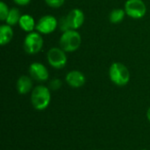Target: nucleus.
I'll list each match as a JSON object with an SVG mask.
<instances>
[{"label":"nucleus","mask_w":150,"mask_h":150,"mask_svg":"<svg viewBox=\"0 0 150 150\" xmlns=\"http://www.w3.org/2000/svg\"><path fill=\"white\" fill-rule=\"evenodd\" d=\"M51 92L50 89L45 85L35 86L31 94V103L33 107L37 111L45 110L50 104Z\"/></svg>","instance_id":"obj_1"},{"label":"nucleus","mask_w":150,"mask_h":150,"mask_svg":"<svg viewBox=\"0 0 150 150\" xmlns=\"http://www.w3.org/2000/svg\"><path fill=\"white\" fill-rule=\"evenodd\" d=\"M110 80L117 86H125L130 81V72L121 62H113L109 68Z\"/></svg>","instance_id":"obj_2"},{"label":"nucleus","mask_w":150,"mask_h":150,"mask_svg":"<svg viewBox=\"0 0 150 150\" xmlns=\"http://www.w3.org/2000/svg\"><path fill=\"white\" fill-rule=\"evenodd\" d=\"M82 42V38L77 30L70 29L62 33L59 40L60 47L66 53H72L76 51Z\"/></svg>","instance_id":"obj_3"},{"label":"nucleus","mask_w":150,"mask_h":150,"mask_svg":"<svg viewBox=\"0 0 150 150\" xmlns=\"http://www.w3.org/2000/svg\"><path fill=\"white\" fill-rule=\"evenodd\" d=\"M44 40L42 35L38 32L28 33L24 40V49L28 54H38L43 47Z\"/></svg>","instance_id":"obj_4"},{"label":"nucleus","mask_w":150,"mask_h":150,"mask_svg":"<svg viewBox=\"0 0 150 150\" xmlns=\"http://www.w3.org/2000/svg\"><path fill=\"white\" fill-rule=\"evenodd\" d=\"M47 60L51 67L56 69H63L68 62L66 52L61 47H51L47 53Z\"/></svg>","instance_id":"obj_5"},{"label":"nucleus","mask_w":150,"mask_h":150,"mask_svg":"<svg viewBox=\"0 0 150 150\" xmlns=\"http://www.w3.org/2000/svg\"><path fill=\"white\" fill-rule=\"evenodd\" d=\"M124 9L127 15L134 19L142 18L147 13V6L143 0H127Z\"/></svg>","instance_id":"obj_6"},{"label":"nucleus","mask_w":150,"mask_h":150,"mask_svg":"<svg viewBox=\"0 0 150 150\" xmlns=\"http://www.w3.org/2000/svg\"><path fill=\"white\" fill-rule=\"evenodd\" d=\"M58 26L57 19L52 15L42 16L36 23V31L40 34H49L54 32Z\"/></svg>","instance_id":"obj_7"},{"label":"nucleus","mask_w":150,"mask_h":150,"mask_svg":"<svg viewBox=\"0 0 150 150\" xmlns=\"http://www.w3.org/2000/svg\"><path fill=\"white\" fill-rule=\"evenodd\" d=\"M29 76L37 82H46L49 78V72L45 65L40 62H33L29 66Z\"/></svg>","instance_id":"obj_8"},{"label":"nucleus","mask_w":150,"mask_h":150,"mask_svg":"<svg viewBox=\"0 0 150 150\" xmlns=\"http://www.w3.org/2000/svg\"><path fill=\"white\" fill-rule=\"evenodd\" d=\"M66 18H67L70 29H73V30H77L78 28H80L83 25L84 19H85L83 11L76 8L71 10L68 13Z\"/></svg>","instance_id":"obj_9"},{"label":"nucleus","mask_w":150,"mask_h":150,"mask_svg":"<svg viewBox=\"0 0 150 150\" xmlns=\"http://www.w3.org/2000/svg\"><path fill=\"white\" fill-rule=\"evenodd\" d=\"M66 83L72 88H81L86 82L85 76L79 70H71L65 76Z\"/></svg>","instance_id":"obj_10"},{"label":"nucleus","mask_w":150,"mask_h":150,"mask_svg":"<svg viewBox=\"0 0 150 150\" xmlns=\"http://www.w3.org/2000/svg\"><path fill=\"white\" fill-rule=\"evenodd\" d=\"M16 88L20 95H25L33 91V78L29 76L23 75L18 77L16 83Z\"/></svg>","instance_id":"obj_11"},{"label":"nucleus","mask_w":150,"mask_h":150,"mask_svg":"<svg viewBox=\"0 0 150 150\" xmlns=\"http://www.w3.org/2000/svg\"><path fill=\"white\" fill-rule=\"evenodd\" d=\"M14 35L13 29L11 25L4 24L0 25V44L1 46H5L11 42Z\"/></svg>","instance_id":"obj_12"},{"label":"nucleus","mask_w":150,"mask_h":150,"mask_svg":"<svg viewBox=\"0 0 150 150\" xmlns=\"http://www.w3.org/2000/svg\"><path fill=\"white\" fill-rule=\"evenodd\" d=\"M18 25L22 30L26 33H32L36 27V23L34 18L29 14H23L19 19Z\"/></svg>","instance_id":"obj_13"},{"label":"nucleus","mask_w":150,"mask_h":150,"mask_svg":"<svg viewBox=\"0 0 150 150\" xmlns=\"http://www.w3.org/2000/svg\"><path fill=\"white\" fill-rule=\"evenodd\" d=\"M21 14H20V11L18 8L16 7H13L11 9H10V11H9V14H8V17L5 20V23L11 26L12 25H15L17 24H18L19 22V19L21 18Z\"/></svg>","instance_id":"obj_14"},{"label":"nucleus","mask_w":150,"mask_h":150,"mask_svg":"<svg viewBox=\"0 0 150 150\" xmlns=\"http://www.w3.org/2000/svg\"><path fill=\"white\" fill-rule=\"evenodd\" d=\"M126 15L125 9H114L109 14V20L112 24H119L123 21Z\"/></svg>","instance_id":"obj_15"},{"label":"nucleus","mask_w":150,"mask_h":150,"mask_svg":"<svg viewBox=\"0 0 150 150\" xmlns=\"http://www.w3.org/2000/svg\"><path fill=\"white\" fill-rule=\"evenodd\" d=\"M9 11H10V9H9L8 5L4 2L2 1L0 3V19L2 21L6 20L8 14H9Z\"/></svg>","instance_id":"obj_16"},{"label":"nucleus","mask_w":150,"mask_h":150,"mask_svg":"<svg viewBox=\"0 0 150 150\" xmlns=\"http://www.w3.org/2000/svg\"><path fill=\"white\" fill-rule=\"evenodd\" d=\"M58 26H59L60 30H61L62 33L70 30V27H69V23H68V20H67L66 16L63 17V18H61V19H60L59 22H58Z\"/></svg>","instance_id":"obj_17"},{"label":"nucleus","mask_w":150,"mask_h":150,"mask_svg":"<svg viewBox=\"0 0 150 150\" xmlns=\"http://www.w3.org/2000/svg\"><path fill=\"white\" fill-rule=\"evenodd\" d=\"M62 85V82L61 79L59 78H54L52 79L50 82H49V85H48V88L50 90H53V91H57L59 90Z\"/></svg>","instance_id":"obj_18"},{"label":"nucleus","mask_w":150,"mask_h":150,"mask_svg":"<svg viewBox=\"0 0 150 150\" xmlns=\"http://www.w3.org/2000/svg\"><path fill=\"white\" fill-rule=\"evenodd\" d=\"M46 4L52 8H59L63 5L65 0H45Z\"/></svg>","instance_id":"obj_19"},{"label":"nucleus","mask_w":150,"mask_h":150,"mask_svg":"<svg viewBox=\"0 0 150 150\" xmlns=\"http://www.w3.org/2000/svg\"><path fill=\"white\" fill-rule=\"evenodd\" d=\"M16 4L20 5V6H25L30 4L31 0H12Z\"/></svg>","instance_id":"obj_20"},{"label":"nucleus","mask_w":150,"mask_h":150,"mask_svg":"<svg viewBox=\"0 0 150 150\" xmlns=\"http://www.w3.org/2000/svg\"><path fill=\"white\" fill-rule=\"evenodd\" d=\"M147 118H148V120L150 122V107L148 109V112H147Z\"/></svg>","instance_id":"obj_21"},{"label":"nucleus","mask_w":150,"mask_h":150,"mask_svg":"<svg viewBox=\"0 0 150 150\" xmlns=\"http://www.w3.org/2000/svg\"><path fill=\"white\" fill-rule=\"evenodd\" d=\"M142 150H148V149H142Z\"/></svg>","instance_id":"obj_22"},{"label":"nucleus","mask_w":150,"mask_h":150,"mask_svg":"<svg viewBox=\"0 0 150 150\" xmlns=\"http://www.w3.org/2000/svg\"><path fill=\"white\" fill-rule=\"evenodd\" d=\"M97 150H98V149H97Z\"/></svg>","instance_id":"obj_23"}]
</instances>
